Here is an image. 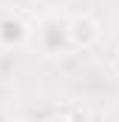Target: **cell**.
I'll return each instance as SVG.
<instances>
[{
  "instance_id": "3",
  "label": "cell",
  "mask_w": 119,
  "mask_h": 122,
  "mask_svg": "<svg viewBox=\"0 0 119 122\" xmlns=\"http://www.w3.org/2000/svg\"><path fill=\"white\" fill-rule=\"evenodd\" d=\"M29 37V26L20 17H3L0 20V46L3 48H17Z\"/></svg>"
},
{
  "instance_id": "2",
  "label": "cell",
  "mask_w": 119,
  "mask_h": 122,
  "mask_svg": "<svg viewBox=\"0 0 119 122\" xmlns=\"http://www.w3.org/2000/svg\"><path fill=\"white\" fill-rule=\"evenodd\" d=\"M99 34H102V29L91 14H77L68 20V37H71V46H77V48H91L99 40Z\"/></svg>"
},
{
  "instance_id": "1",
  "label": "cell",
  "mask_w": 119,
  "mask_h": 122,
  "mask_svg": "<svg viewBox=\"0 0 119 122\" xmlns=\"http://www.w3.org/2000/svg\"><path fill=\"white\" fill-rule=\"evenodd\" d=\"M68 46H71L68 23H62L60 17H48V20L40 26V48L54 57V54H62Z\"/></svg>"
}]
</instances>
